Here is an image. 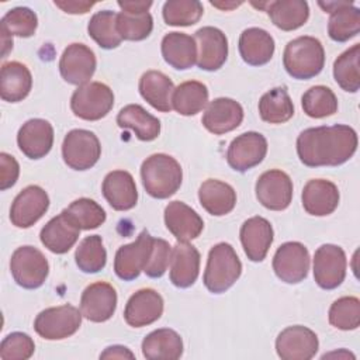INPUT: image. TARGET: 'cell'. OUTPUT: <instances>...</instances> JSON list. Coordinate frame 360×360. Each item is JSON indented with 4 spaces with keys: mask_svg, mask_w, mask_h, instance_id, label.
Segmentation results:
<instances>
[{
    "mask_svg": "<svg viewBox=\"0 0 360 360\" xmlns=\"http://www.w3.org/2000/svg\"><path fill=\"white\" fill-rule=\"evenodd\" d=\"M357 149L356 131L345 124L304 129L297 138V153L308 167L339 166Z\"/></svg>",
    "mask_w": 360,
    "mask_h": 360,
    "instance_id": "6da1fadb",
    "label": "cell"
},
{
    "mask_svg": "<svg viewBox=\"0 0 360 360\" xmlns=\"http://www.w3.org/2000/svg\"><path fill=\"white\" fill-rule=\"evenodd\" d=\"M141 179L150 197L165 200L180 188L183 172L180 163L170 155L155 153L142 162Z\"/></svg>",
    "mask_w": 360,
    "mask_h": 360,
    "instance_id": "7a4b0ae2",
    "label": "cell"
},
{
    "mask_svg": "<svg viewBox=\"0 0 360 360\" xmlns=\"http://www.w3.org/2000/svg\"><path fill=\"white\" fill-rule=\"evenodd\" d=\"M283 65L294 79L307 80L315 77L325 65V51L321 41L308 35L290 41L284 48Z\"/></svg>",
    "mask_w": 360,
    "mask_h": 360,
    "instance_id": "3957f363",
    "label": "cell"
},
{
    "mask_svg": "<svg viewBox=\"0 0 360 360\" xmlns=\"http://www.w3.org/2000/svg\"><path fill=\"white\" fill-rule=\"evenodd\" d=\"M242 263L235 249L225 242L210 249L204 271V285L214 294L225 292L240 277Z\"/></svg>",
    "mask_w": 360,
    "mask_h": 360,
    "instance_id": "277c9868",
    "label": "cell"
},
{
    "mask_svg": "<svg viewBox=\"0 0 360 360\" xmlns=\"http://www.w3.org/2000/svg\"><path fill=\"white\" fill-rule=\"evenodd\" d=\"M114 105L112 90L101 82H89L79 86L70 98L72 112L86 121L104 118Z\"/></svg>",
    "mask_w": 360,
    "mask_h": 360,
    "instance_id": "5b68a950",
    "label": "cell"
},
{
    "mask_svg": "<svg viewBox=\"0 0 360 360\" xmlns=\"http://www.w3.org/2000/svg\"><path fill=\"white\" fill-rule=\"evenodd\" d=\"M10 270L14 281L20 287L34 290L45 283L49 273V263L41 250L25 245L13 252Z\"/></svg>",
    "mask_w": 360,
    "mask_h": 360,
    "instance_id": "8992f818",
    "label": "cell"
},
{
    "mask_svg": "<svg viewBox=\"0 0 360 360\" xmlns=\"http://www.w3.org/2000/svg\"><path fill=\"white\" fill-rule=\"evenodd\" d=\"M82 312L69 304L41 311L35 321V332L46 340L66 339L77 332L82 325Z\"/></svg>",
    "mask_w": 360,
    "mask_h": 360,
    "instance_id": "52a82bcc",
    "label": "cell"
},
{
    "mask_svg": "<svg viewBox=\"0 0 360 360\" xmlns=\"http://www.w3.org/2000/svg\"><path fill=\"white\" fill-rule=\"evenodd\" d=\"M101 155V145L94 132L87 129H72L62 143L63 162L73 170L93 167Z\"/></svg>",
    "mask_w": 360,
    "mask_h": 360,
    "instance_id": "ba28073f",
    "label": "cell"
},
{
    "mask_svg": "<svg viewBox=\"0 0 360 360\" xmlns=\"http://www.w3.org/2000/svg\"><path fill=\"white\" fill-rule=\"evenodd\" d=\"M346 255L338 245L325 243L314 255V278L323 290L339 287L346 277Z\"/></svg>",
    "mask_w": 360,
    "mask_h": 360,
    "instance_id": "9c48e42d",
    "label": "cell"
},
{
    "mask_svg": "<svg viewBox=\"0 0 360 360\" xmlns=\"http://www.w3.org/2000/svg\"><path fill=\"white\" fill-rule=\"evenodd\" d=\"M255 190L259 202L271 211L285 210L292 200V181L287 173L278 169L262 173Z\"/></svg>",
    "mask_w": 360,
    "mask_h": 360,
    "instance_id": "30bf717a",
    "label": "cell"
},
{
    "mask_svg": "<svg viewBox=\"0 0 360 360\" xmlns=\"http://www.w3.org/2000/svg\"><path fill=\"white\" fill-rule=\"evenodd\" d=\"M273 270L276 276L287 283H301L309 270V252L300 242H285L274 253Z\"/></svg>",
    "mask_w": 360,
    "mask_h": 360,
    "instance_id": "8fae6325",
    "label": "cell"
},
{
    "mask_svg": "<svg viewBox=\"0 0 360 360\" xmlns=\"http://www.w3.org/2000/svg\"><path fill=\"white\" fill-rule=\"evenodd\" d=\"M153 238L148 231H142L138 238L128 245L121 246L114 257V271L125 281L136 278L141 271H143L150 252H152Z\"/></svg>",
    "mask_w": 360,
    "mask_h": 360,
    "instance_id": "7c38bea8",
    "label": "cell"
},
{
    "mask_svg": "<svg viewBox=\"0 0 360 360\" xmlns=\"http://www.w3.org/2000/svg\"><path fill=\"white\" fill-rule=\"evenodd\" d=\"M319 347L314 330L302 325L288 326L276 339V352L283 360H309Z\"/></svg>",
    "mask_w": 360,
    "mask_h": 360,
    "instance_id": "4fadbf2b",
    "label": "cell"
},
{
    "mask_svg": "<svg viewBox=\"0 0 360 360\" xmlns=\"http://www.w3.org/2000/svg\"><path fill=\"white\" fill-rule=\"evenodd\" d=\"M267 141L255 131H249L236 136L226 150V162L236 172H246L266 158Z\"/></svg>",
    "mask_w": 360,
    "mask_h": 360,
    "instance_id": "5bb4252c",
    "label": "cell"
},
{
    "mask_svg": "<svg viewBox=\"0 0 360 360\" xmlns=\"http://www.w3.org/2000/svg\"><path fill=\"white\" fill-rule=\"evenodd\" d=\"M49 208V197L39 186H28L14 198L10 221L17 228H30L38 222Z\"/></svg>",
    "mask_w": 360,
    "mask_h": 360,
    "instance_id": "9a60e30c",
    "label": "cell"
},
{
    "mask_svg": "<svg viewBox=\"0 0 360 360\" xmlns=\"http://www.w3.org/2000/svg\"><path fill=\"white\" fill-rule=\"evenodd\" d=\"M94 52L84 44H70L59 59V72L65 82L82 86L90 82L96 72Z\"/></svg>",
    "mask_w": 360,
    "mask_h": 360,
    "instance_id": "2e32d148",
    "label": "cell"
},
{
    "mask_svg": "<svg viewBox=\"0 0 360 360\" xmlns=\"http://www.w3.org/2000/svg\"><path fill=\"white\" fill-rule=\"evenodd\" d=\"M197 44V66L207 72L218 70L228 58V39L215 27H202L194 35Z\"/></svg>",
    "mask_w": 360,
    "mask_h": 360,
    "instance_id": "e0dca14e",
    "label": "cell"
},
{
    "mask_svg": "<svg viewBox=\"0 0 360 360\" xmlns=\"http://www.w3.org/2000/svg\"><path fill=\"white\" fill-rule=\"evenodd\" d=\"M117 308V291L105 281H96L84 288L80 298V312L91 322L108 321Z\"/></svg>",
    "mask_w": 360,
    "mask_h": 360,
    "instance_id": "ac0fdd59",
    "label": "cell"
},
{
    "mask_svg": "<svg viewBox=\"0 0 360 360\" xmlns=\"http://www.w3.org/2000/svg\"><path fill=\"white\" fill-rule=\"evenodd\" d=\"M163 314V298L153 288H142L127 301L124 319L132 328H142L156 322Z\"/></svg>",
    "mask_w": 360,
    "mask_h": 360,
    "instance_id": "d6986e66",
    "label": "cell"
},
{
    "mask_svg": "<svg viewBox=\"0 0 360 360\" xmlns=\"http://www.w3.org/2000/svg\"><path fill=\"white\" fill-rule=\"evenodd\" d=\"M319 6L330 13L328 21V34L336 42H346L356 37L360 31V10L349 1L319 3Z\"/></svg>",
    "mask_w": 360,
    "mask_h": 360,
    "instance_id": "ffe728a7",
    "label": "cell"
},
{
    "mask_svg": "<svg viewBox=\"0 0 360 360\" xmlns=\"http://www.w3.org/2000/svg\"><path fill=\"white\" fill-rule=\"evenodd\" d=\"M243 121V108L233 98L219 97L212 100L202 114V125L214 135L236 129Z\"/></svg>",
    "mask_w": 360,
    "mask_h": 360,
    "instance_id": "44dd1931",
    "label": "cell"
},
{
    "mask_svg": "<svg viewBox=\"0 0 360 360\" xmlns=\"http://www.w3.org/2000/svg\"><path fill=\"white\" fill-rule=\"evenodd\" d=\"M20 150L30 159H41L53 145V128L42 118H32L22 124L17 134Z\"/></svg>",
    "mask_w": 360,
    "mask_h": 360,
    "instance_id": "7402d4cb",
    "label": "cell"
},
{
    "mask_svg": "<svg viewBox=\"0 0 360 360\" xmlns=\"http://www.w3.org/2000/svg\"><path fill=\"white\" fill-rule=\"evenodd\" d=\"M165 224L179 242H188L198 238L204 228L202 218L183 201H172L166 205Z\"/></svg>",
    "mask_w": 360,
    "mask_h": 360,
    "instance_id": "603a6c76",
    "label": "cell"
},
{
    "mask_svg": "<svg viewBox=\"0 0 360 360\" xmlns=\"http://www.w3.org/2000/svg\"><path fill=\"white\" fill-rule=\"evenodd\" d=\"M80 228L70 219L65 210L49 219L41 229L39 239L42 245L52 253L63 255L69 252L77 242Z\"/></svg>",
    "mask_w": 360,
    "mask_h": 360,
    "instance_id": "cb8c5ba5",
    "label": "cell"
},
{
    "mask_svg": "<svg viewBox=\"0 0 360 360\" xmlns=\"http://www.w3.org/2000/svg\"><path fill=\"white\" fill-rule=\"evenodd\" d=\"M170 281L179 288L193 285L200 273V252L187 242H177L170 253Z\"/></svg>",
    "mask_w": 360,
    "mask_h": 360,
    "instance_id": "d4e9b609",
    "label": "cell"
},
{
    "mask_svg": "<svg viewBox=\"0 0 360 360\" xmlns=\"http://www.w3.org/2000/svg\"><path fill=\"white\" fill-rule=\"evenodd\" d=\"M239 235L248 259L252 262L264 260L274 236L271 224L263 217H252L242 224Z\"/></svg>",
    "mask_w": 360,
    "mask_h": 360,
    "instance_id": "484cf974",
    "label": "cell"
},
{
    "mask_svg": "<svg viewBox=\"0 0 360 360\" xmlns=\"http://www.w3.org/2000/svg\"><path fill=\"white\" fill-rule=\"evenodd\" d=\"M107 202L115 211H128L136 205L138 190L134 177L125 170L110 172L101 186Z\"/></svg>",
    "mask_w": 360,
    "mask_h": 360,
    "instance_id": "4316f807",
    "label": "cell"
},
{
    "mask_svg": "<svg viewBox=\"0 0 360 360\" xmlns=\"http://www.w3.org/2000/svg\"><path fill=\"white\" fill-rule=\"evenodd\" d=\"M302 207L309 215L325 217L339 205V190L335 183L323 179L309 180L302 188Z\"/></svg>",
    "mask_w": 360,
    "mask_h": 360,
    "instance_id": "83f0119b",
    "label": "cell"
},
{
    "mask_svg": "<svg viewBox=\"0 0 360 360\" xmlns=\"http://www.w3.org/2000/svg\"><path fill=\"white\" fill-rule=\"evenodd\" d=\"M238 48L243 62L250 66H262L273 58L274 39L266 30L250 27L242 31Z\"/></svg>",
    "mask_w": 360,
    "mask_h": 360,
    "instance_id": "f1b7e54d",
    "label": "cell"
},
{
    "mask_svg": "<svg viewBox=\"0 0 360 360\" xmlns=\"http://www.w3.org/2000/svg\"><path fill=\"white\" fill-rule=\"evenodd\" d=\"M162 56L166 63L177 70H186L197 63L195 39L184 32H169L162 39Z\"/></svg>",
    "mask_w": 360,
    "mask_h": 360,
    "instance_id": "f546056e",
    "label": "cell"
},
{
    "mask_svg": "<svg viewBox=\"0 0 360 360\" xmlns=\"http://www.w3.org/2000/svg\"><path fill=\"white\" fill-rule=\"evenodd\" d=\"M257 7H267L266 11L271 22L283 31H294L302 27L309 17L308 3L304 0H277L264 4H256Z\"/></svg>",
    "mask_w": 360,
    "mask_h": 360,
    "instance_id": "4dcf8cb0",
    "label": "cell"
},
{
    "mask_svg": "<svg viewBox=\"0 0 360 360\" xmlns=\"http://www.w3.org/2000/svg\"><path fill=\"white\" fill-rule=\"evenodd\" d=\"M32 87V76L25 65L13 60L1 66L0 96L4 101L18 103L24 100Z\"/></svg>",
    "mask_w": 360,
    "mask_h": 360,
    "instance_id": "1f68e13d",
    "label": "cell"
},
{
    "mask_svg": "<svg viewBox=\"0 0 360 360\" xmlns=\"http://www.w3.org/2000/svg\"><path fill=\"white\" fill-rule=\"evenodd\" d=\"M198 200L208 214L222 217L235 208L236 193L228 183L208 179L198 188Z\"/></svg>",
    "mask_w": 360,
    "mask_h": 360,
    "instance_id": "d6a6232c",
    "label": "cell"
},
{
    "mask_svg": "<svg viewBox=\"0 0 360 360\" xmlns=\"http://www.w3.org/2000/svg\"><path fill=\"white\" fill-rule=\"evenodd\" d=\"M139 93L143 100H146L155 110L162 112H169L172 107V94L174 91V84L165 73L159 70L145 72L138 84Z\"/></svg>",
    "mask_w": 360,
    "mask_h": 360,
    "instance_id": "836d02e7",
    "label": "cell"
},
{
    "mask_svg": "<svg viewBox=\"0 0 360 360\" xmlns=\"http://www.w3.org/2000/svg\"><path fill=\"white\" fill-rule=\"evenodd\" d=\"M142 354L149 360H176L183 354V340L173 329H156L142 340Z\"/></svg>",
    "mask_w": 360,
    "mask_h": 360,
    "instance_id": "e575fe53",
    "label": "cell"
},
{
    "mask_svg": "<svg viewBox=\"0 0 360 360\" xmlns=\"http://www.w3.org/2000/svg\"><path fill=\"white\" fill-rule=\"evenodd\" d=\"M117 124L120 128L132 129L138 139L146 142L156 139L160 134V121L139 104H128L121 108Z\"/></svg>",
    "mask_w": 360,
    "mask_h": 360,
    "instance_id": "d590c367",
    "label": "cell"
},
{
    "mask_svg": "<svg viewBox=\"0 0 360 360\" xmlns=\"http://www.w3.org/2000/svg\"><path fill=\"white\" fill-rule=\"evenodd\" d=\"M208 89L204 83L188 80L180 83L172 94V107L181 115H195L207 107Z\"/></svg>",
    "mask_w": 360,
    "mask_h": 360,
    "instance_id": "8d00e7d4",
    "label": "cell"
},
{
    "mask_svg": "<svg viewBox=\"0 0 360 360\" xmlns=\"http://www.w3.org/2000/svg\"><path fill=\"white\" fill-rule=\"evenodd\" d=\"M259 115L269 124H283L294 115V104L285 87L266 91L259 101Z\"/></svg>",
    "mask_w": 360,
    "mask_h": 360,
    "instance_id": "74e56055",
    "label": "cell"
},
{
    "mask_svg": "<svg viewBox=\"0 0 360 360\" xmlns=\"http://www.w3.org/2000/svg\"><path fill=\"white\" fill-rule=\"evenodd\" d=\"M360 45L354 44L340 53L333 63V77L336 83L349 93H356L360 89Z\"/></svg>",
    "mask_w": 360,
    "mask_h": 360,
    "instance_id": "f35d334b",
    "label": "cell"
},
{
    "mask_svg": "<svg viewBox=\"0 0 360 360\" xmlns=\"http://www.w3.org/2000/svg\"><path fill=\"white\" fill-rule=\"evenodd\" d=\"M87 32L103 49H114L122 41L117 31V13L111 10L93 14L87 24Z\"/></svg>",
    "mask_w": 360,
    "mask_h": 360,
    "instance_id": "ab89813d",
    "label": "cell"
},
{
    "mask_svg": "<svg viewBox=\"0 0 360 360\" xmlns=\"http://www.w3.org/2000/svg\"><path fill=\"white\" fill-rule=\"evenodd\" d=\"M77 267L83 273H98L105 267L107 252L100 235L86 236L77 246L75 253Z\"/></svg>",
    "mask_w": 360,
    "mask_h": 360,
    "instance_id": "60d3db41",
    "label": "cell"
},
{
    "mask_svg": "<svg viewBox=\"0 0 360 360\" xmlns=\"http://www.w3.org/2000/svg\"><path fill=\"white\" fill-rule=\"evenodd\" d=\"M301 105L308 117L325 118L338 111V98L329 87L314 86L302 94Z\"/></svg>",
    "mask_w": 360,
    "mask_h": 360,
    "instance_id": "b9f144b4",
    "label": "cell"
},
{
    "mask_svg": "<svg viewBox=\"0 0 360 360\" xmlns=\"http://www.w3.org/2000/svg\"><path fill=\"white\" fill-rule=\"evenodd\" d=\"M204 13L198 0H169L163 4V20L167 25L188 27L201 18Z\"/></svg>",
    "mask_w": 360,
    "mask_h": 360,
    "instance_id": "7bdbcfd3",
    "label": "cell"
},
{
    "mask_svg": "<svg viewBox=\"0 0 360 360\" xmlns=\"http://www.w3.org/2000/svg\"><path fill=\"white\" fill-rule=\"evenodd\" d=\"M38 27L37 14L28 7H14L8 10L0 21V32L10 37L17 35L21 38L32 37Z\"/></svg>",
    "mask_w": 360,
    "mask_h": 360,
    "instance_id": "ee69618b",
    "label": "cell"
},
{
    "mask_svg": "<svg viewBox=\"0 0 360 360\" xmlns=\"http://www.w3.org/2000/svg\"><path fill=\"white\" fill-rule=\"evenodd\" d=\"M65 212L70 217V219L80 228V231L96 229L105 221V211L103 207L90 198H79L75 200Z\"/></svg>",
    "mask_w": 360,
    "mask_h": 360,
    "instance_id": "f6af8a7d",
    "label": "cell"
},
{
    "mask_svg": "<svg viewBox=\"0 0 360 360\" xmlns=\"http://www.w3.org/2000/svg\"><path fill=\"white\" fill-rule=\"evenodd\" d=\"M153 18L149 13H117V31L122 39L142 41L150 35Z\"/></svg>",
    "mask_w": 360,
    "mask_h": 360,
    "instance_id": "bcb514c9",
    "label": "cell"
},
{
    "mask_svg": "<svg viewBox=\"0 0 360 360\" xmlns=\"http://www.w3.org/2000/svg\"><path fill=\"white\" fill-rule=\"evenodd\" d=\"M329 323L340 330H353L360 325V300L357 297L338 298L329 308Z\"/></svg>",
    "mask_w": 360,
    "mask_h": 360,
    "instance_id": "7dc6e473",
    "label": "cell"
},
{
    "mask_svg": "<svg viewBox=\"0 0 360 360\" xmlns=\"http://www.w3.org/2000/svg\"><path fill=\"white\" fill-rule=\"evenodd\" d=\"M35 343L32 338L24 332H13L7 335L0 345L1 360H27L34 354Z\"/></svg>",
    "mask_w": 360,
    "mask_h": 360,
    "instance_id": "c3c4849f",
    "label": "cell"
},
{
    "mask_svg": "<svg viewBox=\"0 0 360 360\" xmlns=\"http://www.w3.org/2000/svg\"><path fill=\"white\" fill-rule=\"evenodd\" d=\"M170 253H172V248H170L169 242H166L165 239H160V238H153L152 252H150L149 260L143 269L145 274L150 278L162 277L166 273L167 266L170 263Z\"/></svg>",
    "mask_w": 360,
    "mask_h": 360,
    "instance_id": "681fc988",
    "label": "cell"
},
{
    "mask_svg": "<svg viewBox=\"0 0 360 360\" xmlns=\"http://www.w3.org/2000/svg\"><path fill=\"white\" fill-rule=\"evenodd\" d=\"M20 166L14 156L1 152L0 153V190H7L13 187L18 179Z\"/></svg>",
    "mask_w": 360,
    "mask_h": 360,
    "instance_id": "f907efd6",
    "label": "cell"
},
{
    "mask_svg": "<svg viewBox=\"0 0 360 360\" xmlns=\"http://www.w3.org/2000/svg\"><path fill=\"white\" fill-rule=\"evenodd\" d=\"M96 3L93 1H77V0H68V1H55V6L62 8L65 13L69 14H84L87 13Z\"/></svg>",
    "mask_w": 360,
    "mask_h": 360,
    "instance_id": "816d5d0a",
    "label": "cell"
},
{
    "mask_svg": "<svg viewBox=\"0 0 360 360\" xmlns=\"http://www.w3.org/2000/svg\"><path fill=\"white\" fill-rule=\"evenodd\" d=\"M135 354L125 346L114 345L107 347L101 354L100 359H134Z\"/></svg>",
    "mask_w": 360,
    "mask_h": 360,
    "instance_id": "f5cc1de1",
    "label": "cell"
},
{
    "mask_svg": "<svg viewBox=\"0 0 360 360\" xmlns=\"http://www.w3.org/2000/svg\"><path fill=\"white\" fill-rule=\"evenodd\" d=\"M122 11L125 13H148L152 6V1H134V0H124L117 3Z\"/></svg>",
    "mask_w": 360,
    "mask_h": 360,
    "instance_id": "db71d44e",
    "label": "cell"
},
{
    "mask_svg": "<svg viewBox=\"0 0 360 360\" xmlns=\"http://www.w3.org/2000/svg\"><path fill=\"white\" fill-rule=\"evenodd\" d=\"M211 4L212 6H215V7H219V8H225V10H228V8H232V7H238V6H240L242 4V1H238V3H215V1H211Z\"/></svg>",
    "mask_w": 360,
    "mask_h": 360,
    "instance_id": "11a10c76",
    "label": "cell"
}]
</instances>
